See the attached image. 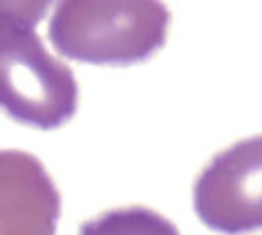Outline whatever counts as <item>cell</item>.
I'll list each match as a JSON object with an SVG mask.
<instances>
[{"label": "cell", "instance_id": "cell-1", "mask_svg": "<svg viewBox=\"0 0 262 235\" xmlns=\"http://www.w3.org/2000/svg\"><path fill=\"white\" fill-rule=\"evenodd\" d=\"M47 8V2H0V110L41 131L61 127L78 108L74 72L37 33Z\"/></svg>", "mask_w": 262, "mask_h": 235}, {"label": "cell", "instance_id": "cell-2", "mask_svg": "<svg viewBox=\"0 0 262 235\" xmlns=\"http://www.w3.org/2000/svg\"><path fill=\"white\" fill-rule=\"evenodd\" d=\"M170 10L162 2H57L49 41L57 53L94 65H131L166 43Z\"/></svg>", "mask_w": 262, "mask_h": 235}, {"label": "cell", "instance_id": "cell-3", "mask_svg": "<svg viewBox=\"0 0 262 235\" xmlns=\"http://www.w3.org/2000/svg\"><path fill=\"white\" fill-rule=\"evenodd\" d=\"M201 223L223 235L262 231V133L217 151L192 184Z\"/></svg>", "mask_w": 262, "mask_h": 235}, {"label": "cell", "instance_id": "cell-4", "mask_svg": "<svg viewBox=\"0 0 262 235\" xmlns=\"http://www.w3.org/2000/svg\"><path fill=\"white\" fill-rule=\"evenodd\" d=\"M61 196L41 159L0 149V235H55Z\"/></svg>", "mask_w": 262, "mask_h": 235}, {"label": "cell", "instance_id": "cell-5", "mask_svg": "<svg viewBox=\"0 0 262 235\" xmlns=\"http://www.w3.org/2000/svg\"><path fill=\"white\" fill-rule=\"evenodd\" d=\"M78 235H180V231L158 210L133 204L111 208L84 221Z\"/></svg>", "mask_w": 262, "mask_h": 235}]
</instances>
